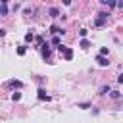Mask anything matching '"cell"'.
Segmentation results:
<instances>
[{"label":"cell","mask_w":123,"mask_h":123,"mask_svg":"<svg viewBox=\"0 0 123 123\" xmlns=\"http://www.w3.org/2000/svg\"><path fill=\"white\" fill-rule=\"evenodd\" d=\"M52 44H54V46L58 48V46L62 44V40H60V37H52Z\"/></svg>","instance_id":"cell-17"},{"label":"cell","mask_w":123,"mask_h":123,"mask_svg":"<svg viewBox=\"0 0 123 123\" xmlns=\"http://www.w3.org/2000/svg\"><path fill=\"white\" fill-rule=\"evenodd\" d=\"M37 92H38V94H37V96H38V100H46V102L50 100V96L46 94V90H44V88H38Z\"/></svg>","instance_id":"cell-5"},{"label":"cell","mask_w":123,"mask_h":123,"mask_svg":"<svg viewBox=\"0 0 123 123\" xmlns=\"http://www.w3.org/2000/svg\"><path fill=\"white\" fill-rule=\"evenodd\" d=\"M48 13H50V17H60V10L58 8H50Z\"/></svg>","instance_id":"cell-7"},{"label":"cell","mask_w":123,"mask_h":123,"mask_svg":"<svg viewBox=\"0 0 123 123\" xmlns=\"http://www.w3.org/2000/svg\"><path fill=\"white\" fill-rule=\"evenodd\" d=\"M8 85H10V86H15V88H21V86H23V83H21V81H15V79H13V81H10Z\"/></svg>","instance_id":"cell-10"},{"label":"cell","mask_w":123,"mask_h":123,"mask_svg":"<svg viewBox=\"0 0 123 123\" xmlns=\"http://www.w3.org/2000/svg\"><path fill=\"white\" fill-rule=\"evenodd\" d=\"M35 38H37V37H35L33 33H25V42H33Z\"/></svg>","instance_id":"cell-13"},{"label":"cell","mask_w":123,"mask_h":123,"mask_svg":"<svg viewBox=\"0 0 123 123\" xmlns=\"http://www.w3.org/2000/svg\"><path fill=\"white\" fill-rule=\"evenodd\" d=\"M100 56H108V46H102L100 48Z\"/></svg>","instance_id":"cell-21"},{"label":"cell","mask_w":123,"mask_h":123,"mask_svg":"<svg viewBox=\"0 0 123 123\" xmlns=\"http://www.w3.org/2000/svg\"><path fill=\"white\" fill-rule=\"evenodd\" d=\"M71 58H73V50H71V48H67V50H65V54H63V60H67V62H69Z\"/></svg>","instance_id":"cell-9"},{"label":"cell","mask_w":123,"mask_h":123,"mask_svg":"<svg viewBox=\"0 0 123 123\" xmlns=\"http://www.w3.org/2000/svg\"><path fill=\"white\" fill-rule=\"evenodd\" d=\"M65 50H67L65 44H60V46H58V52H60V54H65Z\"/></svg>","instance_id":"cell-20"},{"label":"cell","mask_w":123,"mask_h":123,"mask_svg":"<svg viewBox=\"0 0 123 123\" xmlns=\"http://www.w3.org/2000/svg\"><path fill=\"white\" fill-rule=\"evenodd\" d=\"M110 92H111L110 85H104V86H100V94H110Z\"/></svg>","instance_id":"cell-11"},{"label":"cell","mask_w":123,"mask_h":123,"mask_svg":"<svg viewBox=\"0 0 123 123\" xmlns=\"http://www.w3.org/2000/svg\"><path fill=\"white\" fill-rule=\"evenodd\" d=\"M17 56H25V52H27V46H17Z\"/></svg>","instance_id":"cell-15"},{"label":"cell","mask_w":123,"mask_h":123,"mask_svg":"<svg viewBox=\"0 0 123 123\" xmlns=\"http://www.w3.org/2000/svg\"><path fill=\"white\" fill-rule=\"evenodd\" d=\"M79 46H81V48H88V46H90V40H86V38H81Z\"/></svg>","instance_id":"cell-14"},{"label":"cell","mask_w":123,"mask_h":123,"mask_svg":"<svg viewBox=\"0 0 123 123\" xmlns=\"http://www.w3.org/2000/svg\"><path fill=\"white\" fill-rule=\"evenodd\" d=\"M102 4L108 6V8H115L117 6V2H113V0H102Z\"/></svg>","instance_id":"cell-8"},{"label":"cell","mask_w":123,"mask_h":123,"mask_svg":"<svg viewBox=\"0 0 123 123\" xmlns=\"http://www.w3.org/2000/svg\"><path fill=\"white\" fill-rule=\"evenodd\" d=\"M108 15H110L108 12H100V13L94 17V27H102V25L108 21Z\"/></svg>","instance_id":"cell-1"},{"label":"cell","mask_w":123,"mask_h":123,"mask_svg":"<svg viewBox=\"0 0 123 123\" xmlns=\"http://www.w3.org/2000/svg\"><path fill=\"white\" fill-rule=\"evenodd\" d=\"M12 100H13V102H19V100H21V92H13V94H12Z\"/></svg>","instance_id":"cell-18"},{"label":"cell","mask_w":123,"mask_h":123,"mask_svg":"<svg viewBox=\"0 0 123 123\" xmlns=\"http://www.w3.org/2000/svg\"><path fill=\"white\" fill-rule=\"evenodd\" d=\"M77 108H81V110H88V108H90V102H81V104H77Z\"/></svg>","instance_id":"cell-16"},{"label":"cell","mask_w":123,"mask_h":123,"mask_svg":"<svg viewBox=\"0 0 123 123\" xmlns=\"http://www.w3.org/2000/svg\"><path fill=\"white\" fill-rule=\"evenodd\" d=\"M96 62H98V65H102V67H108V65H110V60H108L106 56H100V54L96 56Z\"/></svg>","instance_id":"cell-3"},{"label":"cell","mask_w":123,"mask_h":123,"mask_svg":"<svg viewBox=\"0 0 123 123\" xmlns=\"http://www.w3.org/2000/svg\"><path fill=\"white\" fill-rule=\"evenodd\" d=\"M50 33H52L54 37H58V35H65V29H62V27H58V25H52V27H50Z\"/></svg>","instance_id":"cell-2"},{"label":"cell","mask_w":123,"mask_h":123,"mask_svg":"<svg viewBox=\"0 0 123 123\" xmlns=\"http://www.w3.org/2000/svg\"><path fill=\"white\" fill-rule=\"evenodd\" d=\"M110 96H111V98H113V100H119V98H121V96H123V94H121V92H119V90H111V92H110Z\"/></svg>","instance_id":"cell-12"},{"label":"cell","mask_w":123,"mask_h":123,"mask_svg":"<svg viewBox=\"0 0 123 123\" xmlns=\"http://www.w3.org/2000/svg\"><path fill=\"white\" fill-rule=\"evenodd\" d=\"M86 35H88L86 29H81V31H79V37H81V38H86Z\"/></svg>","instance_id":"cell-19"},{"label":"cell","mask_w":123,"mask_h":123,"mask_svg":"<svg viewBox=\"0 0 123 123\" xmlns=\"http://www.w3.org/2000/svg\"><path fill=\"white\" fill-rule=\"evenodd\" d=\"M117 83H123V73H119V75H117Z\"/></svg>","instance_id":"cell-22"},{"label":"cell","mask_w":123,"mask_h":123,"mask_svg":"<svg viewBox=\"0 0 123 123\" xmlns=\"http://www.w3.org/2000/svg\"><path fill=\"white\" fill-rule=\"evenodd\" d=\"M117 8H123V0H121V2H117Z\"/></svg>","instance_id":"cell-23"},{"label":"cell","mask_w":123,"mask_h":123,"mask_svg":"<svg viewBox=\"0 0 123 123\" xmlns=\"http://www.w3.org/2000/svg\"><path fill=\"white\" fill-rule=\"evenodd\" d=\"M0 15H8V2L6 0L0 2Z\"/></svg>","instance_id":"cell-6"},{"label":"cell","mask_w":123,"mask_h":123,"mask_svg":"<svg viewBox=\"0 0 123 123\" xmlns=\"http://www.w3.org/2000/svg\"><path fill=\"white\" fill-rule=\"evenodd\" d=\"M40 54H42V58H44V60H48V58L52 56V52H50V48H48V42L40 48Z\"/></svg>","instance_id":"cell-4"}]
</instances>
